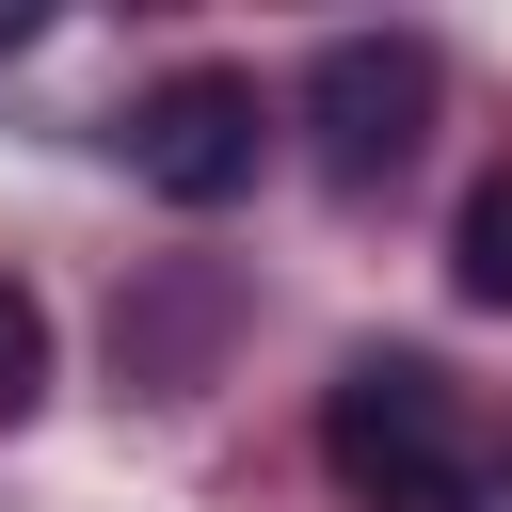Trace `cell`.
<instances>
[{
  "instance_id": "5",
  "label": "cell",
  "mask_w": 512,
  "mask_h": 512,
  "mask_svg": "<svg viewBox=\"0 0 512 512\" xmlns=\"http://www.w3.org/2000/svg\"><path fill=\"white\" fill-rule=\"evenodd\" d=\"M48 384V320H32V288H0V416Z\"/></svg>"
},
{
  "instance_id": "2",
  "label": "cell",
  "mask_w": 512,
  "mask_h": 512,
  "mask_svg": "<svg viewBox=\"0 0 512 512\" xmlns=\"http://www.w3.org/2000/svg\"><path fill=\"white\" fill-rule=\"evenodd\" d=\"M304 112H320V176L336 192H384L416 160V128H432V48L416 32H336L320 80H304Z\"/></svg>"
},
{
  "instance_id": "3",
  "label": "cell",
  "mask_w": 512,
  "mask_h": 512,
  "mask_svg": "<svg viewBox=\"0 0 512 512\" xmlns=\"http://www.w3.org/2000/svg\"><path fill=\"white\" fill-rule=\"evenodd\" d=\"M256 144H272V112H256V80H224V64H176V80L128 112V176H144L160 208H240V192H256Z\"/></svg>"
},
{
  "instance_id": "4",
  "label": "cell",
  "mask_w": 512,
  "mask_h": 512,
  "mask_svg": "<svg viewBox=\"0 0 512 512\" xmlns=\"http://www.w3.org/2000/svg\"><path fill=\"white\" fill-rule=\"evenodd\" d=\"M448 272H464V304H512V176H480V192H464V240H448Z\"/></svg>"
},
{
  "instance_id": "1",
  "label": "cell",
  "mask_w": 512,
  "mask_h": 512,
  "mask_svg": "<svg viewBox=\"0 0 512 512\" xmlns=\"http://www.w3.org/2000/svg\"><path fill=\"white\" fill-rule=\"evenodd\" d=\"M320 464L352 512H464L480 496V448H464V400L432 352H352L320 400Z\"/></svg>"
}]
</instances>
